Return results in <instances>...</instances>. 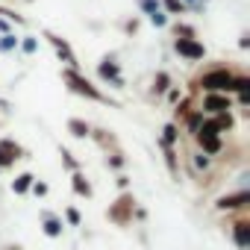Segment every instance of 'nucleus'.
I'll use <instances>...</instances> for the list:
<instances>
[{
	"mask_svg": "<svg viewBox=\"0 0 250 250\" xmlns=\"http://www.w3.org/2000/svg\"><path fill=\"white\" fill-rule=\"evenodd\" d=\"M62 80H65V85L74 91V94H83V97H88V100H97V103H109V106H118L115 100H109L103 91H97L80 71H74V68H65L62 71Z\"/></svg>",
	"mask_w": 250,
	"mask_h": 250,
	"instance_id": "f257e3e1",
	"label": "nucleus"
},
{
	"mask_svg": "<svg viewBox=\"0 0 250 250\" xmlns=\"http://www.w3.org/2000/svg\"><path fill=\"white\" fill-rule=\"evenodd\" d=\"M232 85H235V74L227 68H212L200 77V88L209 94H227V91H232Z\"/></svg>",
	"mask_w": 250,
	"mask_h": 250,
	"instance_id": "f03ea898",
	"label": "nucleus"
},
{
	"mask_svg": "<svg viewBox=\"0 0 250 250\" xmlns=\"http://www.w3.org/2000/svg\"><path fill=\"white\" fill-rule=\"evenodd\" d=\"M133 206H136L133 194H121V197L115 200V206H109L106 218H109L112 224H118V227H127V224L133 221Z\"/></svg>",
	"mask_w": 250,
	"mask_h": 250,
	"instance_id": "7ed1b4c3",
	"label": "nucleus"
},
{
	"mask_svg": "<svg viewBox=\"0 0 250 250\" xmlns=\"http://www.w3.org/2000/svg\"><path fill=\"white\" fill-rule=\"evenodd\" d=\"M174 50H177L180 56L191 59V62H197V59H203V56H206V47H203L197 39H186V36H177V42H174Z\"/></svg>",
	"mask_w": 250,
	"mask_h": 250,
	"instance_id": "20e7f679",
	"label": "nucleus"
},
{
	"mask_svg": "<svg viewBox=\"0 0 250 250\" xmlns=\"http://www.w3.org/2000/svg\"><path fill=\"white\" fill-rule=\"evenodd\" d=\"M44 39L53 44V50H56V56H59V62H65L68 68H74L77 71V56H74V50H71V44L65 42V39H59L56 33H44Z\"/></svg>",
	"mask_w": 250,
	"mask_h": 250,
	"instance_id": "39448f33",
	"label": "nucleus"
},
{
	"mask_svg": "<svg viewBox=\"0 0 250 250\" xmlns=\"http://www.w3.org/2000/svg\"><path fill=\"white\" fill-rule=\"evenodd\" d=\"M97 74H100V80H106V83H112L115 88H124V77H121V68H118V62L115 59H103L100 65H97Z\"/></svg>",
	"mask_w": 250,
	"mask_h": 250,
	"instance_id": "423d86ee",
	"label": "nucleus"
},
{
	"mask_svg": "<svg viewBox=\"0 0 250 250\" xmlns=\"http://www.w3.org/2000/svg\"><path fill=\"white\" fill-rule=\"evenodd\" d=\"M250 203V191L247 188H241V191H235V194H224V197H218V209L221 212H232V209H244Z\"/></svg>",
	"mask_w": 250,
	"mask_h": 250,
	"instance_id": "0eeeda50",
	"label": "nucleus"
},
{
	"mask_svg": "<svg viewBox=\"0 0 250 250\" xmlns=\"http://www.w3.org/2000/svg\"><path fill=\"white\" fill-rule=\"evenodd\" d=\"M21 156H24V150H21L18 142H12V139H0V168L15 165V159H21Z\"/></svg>",
	"mask_w": 250,
	"mask_h": 250,
	"instance_id": "6e6552de",
	"label": "nucleus"
},
{
	"mask_svg": "<svg viewBox=\"0 0 250 250\" xmlns=\"http://www.w3.org/2000/svg\"><path fill=\"white\" fill-rule=\"evenodd\" d=\"M203 109L212 112V115L229 112V97H227V94H206V97H203ZM203 109H200V112H203Z\"/></svg>",
	"mask_w": 250,
	"mask_h": 250,
	"instance_id": "1a4fd4ad",
	"label": "nucleus"
},
{
	"mask_svg": "<svg viewBox=\"0 0 250 250\" xmlns=\"http://www.w3.org/2000/svg\"><path fill=\"white\" fill-rule=\"evenodd\" d=\"M232 238L241 250H247L250 247V221H235L232 224Z\"/></svg>",
	"mask_w": 250,
	"mask_h": 250,
	"instance_id": "9d476101",
	"label": "nucleus"
},
{
	"mask_svg": "<svg viewBox=\"0 0 250 250\" xmlns=\"http://www.w3.org/2000/svg\"><path fill=\"white\" fill-rule=\"evenodd\" d=\"M197 145H200L203 156H215V153H221V147H224L218 136H197Z\"/></svg>",
	"mask_w": 250,
	"mask_h": 250,
	"instance_id": "9b49d317",
	"label": "nucleus"
},
{
	"mask_svg": "<svg viewBox=\"0 0 250 250\" xmlns=\"http://www.w3.org/2000/svg\"><path fill=\"white\" fill-rule=\"evenodd\" d=\"M68 133H71L74 139H85V136H91V127H88L83 118H71V121H68Z\"/></svg>",
	"mask_w": 250,
	"mask_h": 250,
	"instance_id": "f8f14e48",
	"label": "nucleus"
},
{
	"mask_svg": "<svg viewBox=\"0 0 250 250\" xmlns=\"http://www.w3.org/2000/svg\"><path fill=\"white\" fill-rule=\"evenodd\" d=\"M71 188H74L80 197H91V183H88L80 171H74V177H71Z\"/></svg>",
	"mask_w": 250,
	"mask_h": 250,
	"instance_id": "ddd939ff",
	"label": "nucleus"
},
{
	"mask_svg": "<svg viewBox=\"0 0 250 250\" xmlns=\"http://www.w3.org/2000/svg\"><path fill=\"white\" fill-rule=\"evenodd\" d=\"M42 218H44V235L59 238V235H62V221H59L56 215H50V212H44Z\"/></svg>",
	"mask_w": 250,
	"mask_h": 250,
	"instance_id": "4468645a",
	"label": "nucleus"
},
{
	"mask_svg": "<svg viewBox=\"0 0 250 250\" xmlns=\"http://www.w3.org/2000/svg\"><path fill=\"white\" fill-rule=\"evenodd\" d=\"M33 180H36L33 174H18L15 183H12V191H15V194H27V191L33 188Z\"/></svg>",
	"mask_w": 250,
	"mask_h": 250,
	"instance_id": "2eb2a0df",
	"label": "nucleus"
},
{
	"mask_svg": "<svg viewBox=\"0 0 250 250\" xmlns=\"http://www.w3.org/2000/svg\"><path fill=\"white\" fill-rule=\"evenodd\" d=\"M159 6H162L165 15H180V12H186L183 0H159Z\"/></svg>",
	"mask_w": 250,
	"mask_h": 250,
	"instance_id": "dca6fc26",
	"label": "nucleus"
},
{
	"mask_svg": "<svg viewBox=\"0 0 250 250\" xmlns=\"http://www.w3.org/2000/svg\"><path fill=\"white\" fill-rule=\"evenodd\" d=\"M168 88H171V77H168L165 71H159L156 80H153V94H165Z\"/></svg>",
	"mask_w": 250,
	"mask_h": 250,
	"instance_id": "f3484780",
	"label": "nucleus"
},
{
	"mask_svg": "<svg viewBox=\"0 0 250 250\" xmlns=\"http://www.w3.org/2000/svg\"><path fill=\"white\" fill-rule=\"evenodd\" d=\"M12 50H18V39H15V33L0 36V53H12Z\"/></svg>",
	"mask_w": 250,
	"mask_h": 250,
	"instance_id": "a211bd4d",
	"label": "nucleus"
},
{
	"mask_svg": "<svg viewBox=\"0 0 250 250\" xmlns=\"http://www.w3.org/2000/svg\"><path fill=\"white\" fill-rule=\"evenodd\" d=\"M162 133H165V136H162V145H165V147H174V142L180 139V130H177V124H168V127H165Z\"/></svg>",
	"mask_w": 250,
	"mask_h": 250,
	"instance_id": "6ab92c4d",
	"label": "nucleus"
},
{
	"mask_svg": "<svg viewBox=\"0 0 250 250\" xmlns=\"http://www.w3.org/2000/svg\"><path fill=\"white\" fill-rule=\"evenodd\" d=\"M212 124L218 127V133H224V130H232V115H229V112H221V115H218Z\"/></svg>",
	"mask_w": 250,
	"mask_h": 250,
	"instance_id": "aec40b11",
	"label": "nucleus"
},
{
	"mask_svg": "<svg viewBox=\"0 0 250 250\" xmlns=\"http://www.w3.org/2000/svg\"><path fill=\"white\" fill-rule=\"evenodd\" d=\"M139 9H142L147 18H150V15H156L162 6H159V0H139Z\"/></svg>",
	"mask_w": 250,
	"mask_h": 250,
	"instance_id": "412c9836",
	"label": "nucleus"
},
{
	"mask_svg": "<svg viewBox=\"0 0 250 250\" xmlns=\"http://www.w3.org/2000/svg\"><path fill=\"white\" fill-rule=\"evenodd\" d=\"M183 6L191 9V12H203V9L209 6V0H183Z\"/></svg>",
	"mask_w": 250,
	"mask_h": 250,
	"instance_id": "4be33fe9",
	"label": "nucleus"
},
{
	"mask_svg": "<svg viewBox=\"0 0 250 250\" xmlns=\"http://www.w3.org/2000/svg\"><path fill=\"white\" fill-rule=\"evenodd\" d=\"M21 50H24V53H27V56H33V53H36V50H39V42H36V39H33V36H27V39H24V42H21Z\"/></svg>",
	"mask_w": 250,
	"mask_h": 250,
	"instance_id": "5701e85b",
	"label": "nucleus"
},
{
	"mask_svg": "<svg viewBox=\"0 0 250 250\" xmlns=\"http://www.w3.org/2000/svg\"><path fill=\"white\" fill-rule=\"evenodd\" d=\"M200 124H203V112L188 115V130H191V133H197V130H200Z\"/></svg>",
	"mask_w": 250,
	"mask_h": 250,
	"instance_id": "b1692460",
	"label": "nucleus"
},
{
	"mask_svg": "<svg viewBox=\"0 0 250 250\" xmlns=\"http://www.w3.org/2000/svg\"><path fill=\"white\" fill-rule=\"evenodd\" d=\"M165 162H168V168H171V174L177 177V153H174L171 147H165Z\"/></svg>",
	"mask_w": 250,
	"mask_h": 250,
	"instance_id": "393cba45",
	"label": "nucleus"
},
{
	"mask_svg": "<svg viewBox=\"0 0 250 250\" xmlns=\"http://www.w3.org/2000/svg\"><path fill=\"white\" fill-rule=\"evenodd\" d=\"M150 24H153V27H165V24H168V15L159 9L156 15H150Z\"/></svg>",
	"mask_w": 250,
	"mask_h": 250,
	"instance_id": "a878e982",
	"label": "nucleus"
},
{
	"mask_svg": "<svg viewBox=\"0 0 250 250\" xmlns=\"http://www.w3.org/2000/svg\"><path fill=\"white\" fill-rule=\"evenodd\" d=\"M62 162H65V168H68V171H80V168H77V162H74V156H71L65 147H62Z\"/></svg>",
	"mask_w": 250,
	"mask_h": 250,
	"instance_id": "bb28decb",
	"label": "nucleus"
},
{
	"mask_svg": "<svg viewBox=\"0 0 250 250\" xmlns=\"http://www.w3.org/2000/svg\"><path fill=\"white\" fill-rule=\"evenodd\" d=\"M109 165H112V168H124V156H121V153H112V156H109Z\"/></svg>",
	"mask_w": 250,
	"mask_h": 250,
	"instance_id": "cd10ccee",
	"label": "nucleus"
},
{
	"mask_svg": "<svg viewBox=\"0 0 250 250\" xmlns=\"http://www.w3.org/2000/svg\"><path fill=\"white\" fill-rule=\"evenodd\" d=\"M194 165L206 171V168H209V156H203V153H197V156H194Z\"/></svg>",
	"mask_w": 250,
	"mask_h": 250,
	"instance_id": "c85d7f7f",
	"label": "nucleus"
},
{
	"mask_svg": "<svg viewBox=\"0 0 250 250\" xmlns=\"http://www.w3.org/2000/svg\"><path fill=\"white\" fill-rule=\"evenodd\" d=\"M65 218H68V224H74V227L80 224V212H77V209H68V212H65Z\"/></svg>",
	"mask_w": 250,
	"mask_h": 250,
	"instance_id": "c756f323",
	"label": "nucleus"
},
{
	"mask_svg": "<svg viewBox=\"0 0 250 250\" xmlns=\"http://www.w3.org/2000/svg\"><path fill=\"white\" fill-rule=\"evenodd\" d=\"M33 191H36L39 197H44V194H47V186H44V183H33Z\"/></svg>",
	"mask_w": 250,
	"mask_h": 250,
	"instance_id": "7c9ffc66",
	"label": "nucleus"
},
{
	"mask_svg": "<svg viewBox=\"0 0 250 250\" xmlns=\"http://www.w3.org/2000/svg\"><path fill=\"white\" fill-rule=\"evenodd\" d=\"M238 47H241V50H247V47H250V36H241V42H238Z\"/></svg>",
	"mask_w": 250,
	"mask_h": 250,
	"instance_id": "2f4dec72",
	"label": "nucleus"
},
{
	"mask_svg": "<svg viewBox=\"0 0 250 250\" xmlns=\"http://www.w3.org/2000/svg\"><path fill=\"white\" fill-rule=\"evenodd\" d=\"M0 33H3V36L12 33V30H9V21H3V18H0Z\"/></svg>",
	"mask_w": 250,
	"mask_h": 250,
	"instance_id": "473e14b6",
	"label": "nucleus"
}]
</instances>
